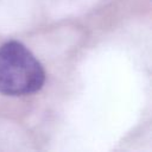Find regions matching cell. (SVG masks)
<instances>
[{
  "label": "cell",
  "instance_id": "1",
  "mask_svg": "<svg viewBox=\"0 0 152 152\" xmlns=\"http://www.w3.org/2000/svg\"><path fill=\"white\" fill-rule=\"evenodd\" d=\"M45 82L42 64L19 42L0 46V93L19 96L36 93Z\"/></svg>",
  "mask_w": 152,
  "mask_h": 152
}]
</instances>
